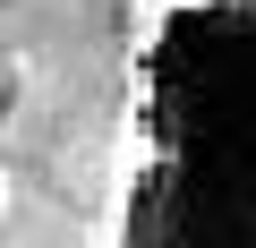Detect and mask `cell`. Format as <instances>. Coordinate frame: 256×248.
Instances as JSON below:
<instances>
[{"mask_svg":"<svg viewBox=\"0 0 256 248\" xmlns=\"http://www.w3.org/2000/svg\"><path fill=\"white\" fill-rule=\"evenodd\" d=\"M102 248H256V0H180L154 26Z\"/></svg>","mask_w":256,"mask_h":248,"instance_id":"obj_1","label":"cell"},{"mask_svg":"<svg viewBox=\"0 0 256 248\" xmlns=\"http://www.w3.org/2000/svg\"><path fill=\"white\" fill-rule=\"evenodd\" d=\"M0 205H9V171H0Z\"/></svg>","mask_w":256,"mask_h":248,"instance_id":"obj_2","label":"cell"}]
</instances>
